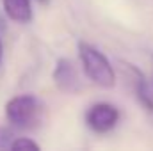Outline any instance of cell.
Listing matches in <instances>:
<instances>
[{
    "instance_id": "cell-9",
    "label": "cell",
    "mask_w": 153,
    "mask_h": 151,
    "mask_svg": "<svg viewBox=\"0 0 153 151\" xmlns=\"http://www.w3.org/2000/svg\"><path fill=\"white\" fill-rule=\"evenodd\" d=\"M39 4H43V5H46V4H48V2H50V0H38Z\"/></svg>"
},
{
    "instance_id": "cell-4",
    "label": "cell",
    "mask_w": 153,
    "mask_h": 151,
    "mask_svg": "<svg viewBox=\"0 0 153 151\" xmlns=\"http://www.w3.org/2000/svg\"><path fill=\"white\" fill-rule=\"evenodd\" d=\"M52 76H53V84L62 93L75 94L80 91V78H78V73L70 59H59Z\"/></svg>"
},
{
    "instance_id": "cell-5",
    "label": "cell",
    "mask_w": 153,
    "mask_h": 151,
    "mask_svg": "<svg viewBox=\"0 0 153 151\" xmlns=\"http://www.w3.org/2000/svg\"><path fill=\"white\" fill-rule=\"evenodd\" d=\"M4 13L7 14L9 20L16 23H30L34 18L32 13V2L30 0H0Z\"/></svg>"
},
{
    "instance_id": "cell-7",
    "label": "cell",
    "mask_w": 153,
    "mask_h": 151,
    "mask_svg": "<svg viewBox=\"0 0 153 151\" xmlns=\"http://www.w3.org/2000/svg\"><path fill=\"white\" fill-rule=\"evenodd\" d=\"M11 150H39V144L29 137H16L11 142Z\"/></svg>"
},
{
    "instance_id": "cell-2",
    "label": "cell",
    "mask_w": 153,
    "mask_h": 151,
    "mask_svg": "<svg viewBox=\"0 0 153 151\" xmlns=\"http://www.w3.org/2000/svg\"><path fill=\"white\" fill-rule=\"evenodd\" d=\"M43 105L34 94H18L5 103L7 121L20 130H32L41 121Z\"/></svg>"
},
{
    "instance_id": "cell-8",
    "label": "cell",
    "mask_w": 153,
    "mask_h": 151,
    "mask_svg": "<svg viewBox=\"0 0 153 151\" xmlns=\"http://www.w3.org/2000/svg\"><path fill=\"white\" fill-rule=\"evenodd\" d=\"M2 64H4V43L0 38V70H2Z\"/></svg>"
},
{
    "instance_id": "cell-1",
    "label": "cell",
    "mask_w": 153,
    "mask_h": 151,
    "mask_svg": "<svg viewBox=\"0 0 153 151\" xmlns=\"http://www.w3.org/2000/svg\"><path fill=\"white\" fill-rule=\"evenodd\" d=\"M78 57H80L84 73L93 84L103 89H112L116 85L114 68L98 48H94L89 43L78 41Z\"/></svg>"
},
{
    "instance_id": "cell-6",
    "label": "cell",
    "mask_w": 153,
    "mask_h": 151,
    "mask_svg": "<svg viewBox=\"0 0 153 151\" xmlns=\"http://www.w3.org/2000/svg\"><path fill=\"white\" fill-rule=\"evenodd\" d=\"M130 68H132V71L135 75V78H134V87H135V96H137L139 103L148 112H153V91H152V87H150V84L146 82L144 75L139 70H135L134 66H130Z\"/></svg>"
},
{
    "instance_id": "cell-3",
    "label": "cell",
    "mask_w": 153,
    "mask_h": 151,
    "mask_svg": "<svg viewBox=\"0 0 153 151\" xmlns=\"http://www.w3.org/2000/svg\"><path fill=\"white\" fill-rule=\"evenodd\" d=\"M119 121V110L111 103H96L85 112V124L96 133L114 130Z\"/></svg>"
}]
</instances>
